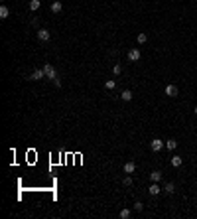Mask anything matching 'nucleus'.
Returning <instances> with one entry per match:
<instances>
[{
	"label": "nucleus",
	"mask_w": 197,
	"mask_h": 219,
	"mask_svg": "<svg viewBox=\"0 0 197 219\" xmlns=\"http://www.w3.org/2000/svg\"><path fill=\"white\" fill-rule=\"evenodd\" d=\"M44 73H45L48 79H55V77H57V71H55V67L51 63H44Z\"/></svg>",
	"instance_id": "1"
},
{
	"label": "nucleus",
	"mask_w": 197,
	"mask_h": 219,
	"mask_svg": "<svg viewBox=\"0 0 197 219\" xmlns=\"http://www.w3.org/2000/svg\"><path fill=\"white\" fill-rule=\"evenodd\" d=\"M164 146H166V142H164V140H160V138H154V140L150 142V148H152L154 152H160Z\"/></svg>",
	"instance_id": "2"
},
{
	"label": "nucleus",
	"mask_w": 197,
	"mask_h": 219,
	"mask_svg": "<svg viewBox=\"0 0 197 219\" xmlns=\"http://www.w3.org/2000/svg\"><path fill=\"white\" fill-rule=\"evenodd\" d=\"M45 77V73H44V69H36V71L34 73H32V75L30 77H28V79H30V81H40V79H44Z\"/></svg>",
	"instance_id": "3"
},
{
	"label": "nucleus",
	"mask_w": 197,
	"mask_h": 219,
	"mask_svg": "<svg viewBox=\"0 0 197 219\" xmlns=\"http://www.w3.org/2000/svg\"><path fill=\"white\" fill-rule=\"evenodd\" d=\"M140 55H142V53H140V49H138V48H132V49L128 52V59H130V61H138Z\"/></svg>",
	"instance_id": "4"
},
{
	"label": "nucleus",
	"mask_w": 197,
	"mask_h": 219,
	"mask_svg": "<svg viewBox=\"0 0 197 219\" xmlns=\"http://www.w3.org/2000/svg\"><path fill=\"white\" fill-rule=\"evenodd\" d=\"M164 91H166L168 97H177V93H180V91H177V87L172 85V83H170V85H166V89H164Z\"/></svg>",
	"instance_id": "5"
},
{
	"label": "nucleus",
	"mask_w": 197,
	"mask_h": 219,
	"mask_svg": "<svg viewBox=\"0 0 197 219\" xmlns=\"http://www.w3.org/2000/svg\"><path fill=\"white\" fill-rule=\"evenodd\" d=\"M160 192H162V188L158 186V182H152V186L148 188V194H150V195H158Z\"/></svg>",
	"instance_id": "6"
},
{
	"label": "nucleus",
	"mask_w": 197,
	"mask_h": 219,
	"mask_svg": "<svg viewBox=\"0 0 197 219\" xmlns=\"http://www.w3.org/2000/svg\"><path fill=\"white\" fill-rule=\"evenodd\" d=\"M37 38L41 41H49V32L45 30V28H41V30H37Z\"/></svg>",
	"instance_id": "7"
},
{
	"label": "nucleus",
	"mask_w": 197,
	"mask_h": 219,
	"mask_svg": "<svg viewBox=\"0 0 197 219\" xmlns=\"http://www.w3.org/2000/svg\"><path fill=\"white\" fill-rule=\"evenodd\" d=\"M61 8H63L61 0H55V2L51 4V12H53V14H59V12H61Z\"/></svg>",
	"instance_id": "8"
},
{
	"label": "nucleus",
	"mask_w": 197,
	"mask_h": 219,
	"mask_svg": "<svg viewBox=\"0 0 197 219\" xmlns=\"http://www.w3.org/2000/svg\"><path fill=\"white\" fill-rule=\"evenodd\" d=\"M164 192H166V194H173V192H176V184H173V182H168V184L166 186H164Z\"/></svg>",
	"instance_id": "9"
},
{
	"label": "nucleus",
	"mask_w": 197,
	"mask_h": 219,
	"mask_svg": "<svg viewBox=\"0 0 197 219\" xmlns=\"http://www.w3.org/2000/svg\"><path fill=\"white\" fill-rule=\"evenodd\" d=\"M134 170H136V164H134V162H126V164H124V174H132Z\"/></svg>",
	"instance_id": "10"
},
{
	"label": "nucleus",
	"mask_w": 197,
	"mask_h": 219,
	"mask_svg": "<svg viewBox=\"0 0 197 219\" xmlns=\"http://www.w3.org/2000/svg\"><path fill=\"white\" fill-rule=\"evenodd\" d=\"M181 164H183L181 156H172V166H173V168H180Z\"/></svg>",
	"instance_id": "11"
},
{
	"label": "nucleus",
	"mask_w": 197,
	"mask_h": 219,
	"mask_svg": "<svg viewBox=\"0 0 197 219\" xmlns=\"http://www.w3.org/2000/svg\"><path fill=\"white\" fill-rule=\"evenodd\" d=\"M150 180H152V182H160V180H162V172L154 170L152 174H150Z\"/></svg>",
	"instance_id": "12"
},
{
	"label": "nucleus",
	"mask_w": 197,
	"mask_h": 219,
	"mask_svg": "<svg viewBox=\"0 0 197 219\" xmlns=\"http://www.w3.org/2000/svg\"><path fill=\"white\" fill-rule=\"evenodd\" d=\"M120 97H122V101H132V91H130V89H124Z\"/></svg>",
	"instance_id": "13"
},
{
	"label": "nucleus",
	"mask_w": 197,
	"mask_h": 219,
	"mask_svg": "<svg viewBox=\"0 0 197 219\" xmlns=\"http://www.w3.org/2000/svg\"><path fill=\"white\" fill-rule=\"evenodd\" d=\"M116 87V81L114 79H106V83H105V89H109V91H112Z\"/></svg>",
	"instance_id": "14"
},
{
	"label": "nucleus",
	"mask_w": 197,
	"mask_h": 219,
	"mask_svg": "<svg viewBox=\"0 0 197 219\" xmlns=\"http://www.w3.org/2000/svg\"><path fill=\"white\" fill-rule=\"evenodd\" d=\"M176 146H177V142L173 140V138H170V140H166V148H168V150H176Z\"/></svg>",
	"instance_id": "15"
},
{
	"label": "nucleus",
	"mask_w": 197,
	"mask_h": 219,
	"mask_svg": "<svg viewBox=\"0 0 197 219\" xmlns=\"http://www.w3.org/2000/svg\"><path fill=\"white\" fill-rule=\"evenodd\" d=\"M8 16H10V10H8L6 6H2V8H0V18H2V20H6Z\"/></svg>",
	"instance_id": "16"
},
{
	"label": "nucleus",
	"mask_w": 197,
	"mask_h": 219,
	"mask_svg": "<svg viewBox=\"0 0 197 219\" xmlns=\"http://www.w3.org/2000/svg\"><path fill=\"white\" fill-rule=\"evenodd\" d=\"M40 4H41L40 0H30V10H32V12H36L37 8H40Z\"/></svg>",
	"instance_id": "17"
},
{
	"label": "nucleus",
	"mask_w": 197,
	"mask_h": 219,
	"mask_svg": "<svg viewBox=\"0 0 197 219\" xmlns=\"http://www.w3.org/2000/svg\"><path fill=\"white\" fill-rule=\"evenodd\" d=\"M146 41H148V36L144 34V32H140V34H138V44L142 45V44H146Z\"/></svg>",
	"instance_id": "18"
},
{
	"label": "nucleus",
	"mask_w": 197,
	"mask_h": 219,
	"mask_svg": "<svg viewBox=\"0 0 197 219\" xmlns=\"http://www.w3.org/2000/svg\"><path fill=\"white\" fill-rule=\"evenodd\" d=\"M130 215H132V211H130V209H122V211H120V217H122V219H128Z\"/></svg>",
	"instance_id": "19"
},
{
	"label": "nucleus",
	"mask_w": 197,
	"mask_h": 219,
	"mask_svg": "<svg viewBox=\"0 0 197 219\" xmlns=\"http://www.w3.org/2000/svg\"><path fill=\"white\" fill-rule=\"evenodd\" d=\"M142 209H144V203H140V201H136V203H134V211H138V213H140Z\"/></svg>",
	"instance_id": "20"
},
{
	"label": "nucleus",
	"mask_w": 197,
	"mask_h": 219,
	"mask_svg": "<svg viewBox=\"0 0 197 219\" xmlns=\"http://www.w3.org/2000/svg\"><path fill=\"white\" fill-rule=\"evenodd\" d=\"M112 73H114V75H120V73H122V67H120V65H114V67H112Z\"/></svg>",
	"instance_id": "21"
},
{
	"label": "nucleus",
	"mask_w": 197,
	"mask_h": 219,
	"mask_svg": "<svg viewBox=\"0 0 197 219\" xmlns=\"http://www.w3.org/2000/svg\"><path fill=\"white\" fill-rule=\"evenodd\" d=\"M122 184H124V186H132V178H130V176H126V178L122 180Z\"/></svg>",
	"instance_id": "22"
},
{
	"label": "nucleus",
	"mask_w": 197,
	"mask_h": 219,
	"mask_svg": "<svg viewBox=\"0 0 197 219\" xmlns=\"http://www.w3.org/2000/svg\"><path fill=\"white\" fill-rule=\"evenodd\" d=\"M53 85H55V87H61V79L55 77V79H53Z\"/></svg>",
	"instance_id": "23"
},
{
	"label": "nucleus",
	"mask_w": 197,
	"mask_h": 219,
	"mask_svg": "<svg viewBox=\"0 0 197 219\" xmlns=\"http://www.w3.org/2000/svg\"><path fill=\"white\" fill-rule=\"evenodd\" d=\"M193 113H195V116H197V107H195V109H193Z\"/></svg>",
	"instance_id": "24"
}]
</instances>
